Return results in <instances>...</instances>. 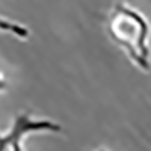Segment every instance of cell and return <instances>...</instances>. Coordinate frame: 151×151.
<instances>
[{"label": "cell", "instance_id": "1", "mask_svg": "<svg viewBox=\"0 0 151 151\" xmlns=\"http://www.w3.org/2000/svg\"><path fill=\"white\" fill-rule=\"evenodd\" d=\"M106 30L137 70L151 71V26L141 11L118 2L107 15Z\"/></svg>", "mask_w": 151, "mask_h": 151}, {"label": "cell", "instance_id": "4", "mask_svg": "<svg viewBox=\"0 0 151 151\" xmlns=\"http://www.w3.org/2000/svg\"><path fill=\"white\" fill-rule=\"evenodd\" d=\"M6 88H8V83H6V80H5V77H3V74L0 73V94L5 92Z\"/></svg>", "mask_w": 151, "mask_h": 151}, {"label": "cell", "instance_id": "5", "mask_svg": "<svg viewBox=\"0 0 151 151\" xmlns=\"http://www.w3.org/2000/svg\"><path fill=\"white\" fill-rule=\"evenodd\" d=\"M97 151H107V150H104V148H100V150H97Z\"/></svg>", "mask_w": 151, "mask_h": 151}, {"label": "cell", "instance_id": "3", "mask_svg": "<svg viewBox=\"0 0 151 151\" xmlns=\"http://www.w3.org/2000/svg\"><path fill=\"white\" fill-rule=\"evenodd\" d=\"M0 33L12 35L14 38H17V40H20V41H27L32 36V32L26 24L14 21V20H9V18H5L2 15H0Z\"/></svg>", "mask_w": 151, "mask_h": 151}, {"label": "cell", "instance_id": "2", "mask_svg": "<svg viewBox=\"0 0 151 151\" xmlns=\"http://www.w3.org/2000/svg\"><path fill=\"white\" fill-rule=\"evenodd\" d=\"M62 125L48 118H36L30 112H20L14 116L8 132H0V151H24V142L32 134L60 133Z\"/></svg>", "mask_w": 151, "mask_h": 151}]
</instances>
